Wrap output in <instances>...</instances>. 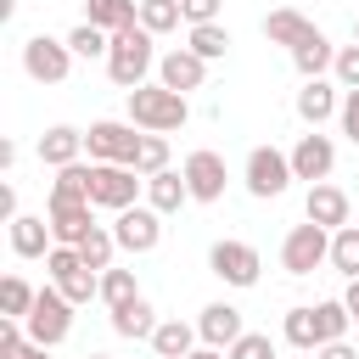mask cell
<instances>
[{
	"label": "cell",
	"mask_w": 359,
	"mask_h": 359,
	"mask_svg": "<svg viewBox=\"0 0 359 359\" xmlns=\"http://www.w3.org/2000/svg\"><path fill=\"white\" fill-rule=\"evenodd\" d=\"M135 297H140L135 269H101V303H107V309H123V303H135Z\"/></svg>",
	"instance_id": "35"
},
{
	"label": "cell",
	"mask_w": 359,
	"mask_h": 359,
	"mask_svg": "<svg viewBox=\"0 0 359 359\" xmlns=\"http://www.w3.org/2000/svg\"><path fill=\"white\" fill-rule=\"evenodd\" d=\"M112 236H118V252H135V258H140V252H151V247L163 241V213L135 202V208H123V213L112 219Z\"/></svg>",
	"instance_id": "11"
},
{
	"label": "cell",
	"mask_w": 359,
	"mask_h": 359,
	"mask_svg": "<svg viewBox=\"0 0 359 359\" xmlns=\"http://www.w3.org/2000/svg\"><path fill=\"white\" fill-rule=\"evenodd\" d=\"M185 50H196L202 62H219L224 50H230V28L224 22H202V28H191V45Z\"/></svg>",
	"instance_id": "33"
},
{
	"label": "cell",
	"mask_w": 359,
	"mask_h": 359,
	"mask_svg": "<svg viewBox=\"0 0 359 359\" xmlns=\"http://www.w3.org/2000/svg\"><path fill=\"white\" fill-rule=\"evenodd\" d=\"M185 202H191V185H185V174L163 168V174H151V180H146V208H157L163 219H168V213H180Z\"/></svg>",
	"instance_id": "22"
},
{
	"label": "cell",
	"mask_w": 359,
	"mask_h": 359,
	"mask_svg": "<svg viewBox=\"0 0 359 359\" xmlns=\"http://www.w3.org/2000/svg\"><path fill=\"white\" fill-rule=\"evenodd\" d=\"M280 331H286V342H292V348H303V353H309V348H320L314 303H303V309H286V325H280Z\"/></svg>",
	"instance_id": "30"
},
{
	"label": "cell",
	"mask_w": 359,
	"mask_h": 359,
	"mask_svg": "<svg viewBox=\"0 0 359 359\" xmlns=\"http://www.w3.org/2000/svg\"><path fill=\"white\" fill-rule=\"evenodd\" d=\"M45 275H50V286H56L73 309H79V303H90V297H101V275L79 258V247H50Z\"/></svg>",
	"instance_id": "4"
},
{
	"label": "cell",
	"mask_w": 359,
	"mask_h": 359,
	"mask_svg": "<svg viewBox=\"0 0 359 359\" xmlns=\"http://www.w3.org/2000/svg\"><path fill=\"white\" fill-rule=\"evenodd\" d=\"M140 191H146V180L135 168H123V163H90V202L95 208L123 213V208H135Z\"/></svg>",
	"instance_id": "7"
},
{
	"label": "cell",
	"mask_w": 359,
	"mask_h": 359,
	"mask_svg": "<svg viewBox=\"0 0 359 359\" xmlns=\"http://www.w3.org/2000/svg\"><path fill=\"white\" fill-rule=\"evenodd\" d=\"M348 213H353V202H348V191H337V185H309V202H303V219H314L320 230H342L348 224Z\"/></svg>",
	"instance_id": "18"
},
{
	"label": "cell",
	"mask_w": 359,
	"mask_h": 359,
	"mask_svg": "<svg viewBox=\"0 0 359 359\" xmlns=\"http://www.w3.org/2000/svg\"><path fill=\"white\" fill-rule=\"evenodd\" d=\"M331 269H342L348 280H359V224H342L331 236Z\"/></svg>",
	"instance_id": "32"
},
{
	"label": "cell",
	"mask_w": 359,
	"mask_h": 359,
	"mask_svg": "<svg viewBox=\"0 0 359 359\" xmlns=\"http://www.w3.org/2000/svg\"><path fill=\"white\" fill-rule=\"evenodd\" d=\"M219 6H224V0H180V11H185V22H191V28L219 22Z\"/></svg>",
	"instance_id": "40"
},
{
	"label": "cell",
	"mask_w": 359,
	"mask_h": 359,
	"mask_svg": "<svg viewBox=\"0 0 359 359\" xmlns=\"http://www.w3.org/2000/svg\"><path fill=\"white\" fill-rule=\"evenodd\" d=\"M264 39H269V45H286V50H303V45H314V39H320V28H314L303 11L280 6V11H269V17H264Z\"/></svg>",
	"instance_id": "17"
},
{
	"label": "cell",
	"mask_w": 359,
	"mask_h": 359,
	"mask_svg": "<svg viewBox=\"0 0 359 359\" xmlns=\"http://www.w3.org/2000/svg\"><path fill=\"white\" fill-rule=\"evenodd\" d=\"M353 45H359V17H353Z\"/></svg>",
	"instance_id": "46"
},
{
	"label": "cell",
	"mask_w": 359,
	"mask_h": 359,
	"mask_svg": "<svg viewBox=\"0 0 359 359\" xmlns=\"http://www.w3.org/2000/svg\"><path fill=\"white\" fill-rule=\"evenodd\" d=\"M163 320H157V309L146 303V297H135V303H123V309H112V331L118 337H129V342H151V331H157Z\"/></svg>",
	"instance_id": "23"
},
{
	"label": "cell",
	"mask_w": 359,
	"mask_h": 359,
	"mask_svg": "<svg viewBox=\"0 0 359 359\" xmlns=\"http://www.w3.org/2000/svg\"><path fill=\"white\" fill-rule=\"evenodd\" d=\"M185 359H224V348H191Z\"/></svg>",
	"instance_id": "45"
},
{
	"label": "cell",
	"mask_w": 359,
	"mask_h": 359,
	"mask_svg": "<svg viewBox=\"0 0 359 359\" xmlns=\"http://www.w3.org/2000/svg\"><path fill=\"white\" fill-rule=\"evenodd\" d=\"M185 118H191L185 95H174V90H163V84L129 90V123H135V129H146V135H174V129H185Z\"/></svg>",
	"instance_id": "2"
},
{
	"label": "cell",
	"mask_w": 359,
	"mask_h": 359,
	"mask_svg": "<svg viewBox=\"0 0 359 359\" xmlns=\"http://www.w3.org/2000/svg\"><path fill=\"white\" fill-rule=\"evenodd\" d=\"M196 337H202V348H230V342H241V337H247L241 309H236V303H208V309L196 314Z\"/></svg>",
	"instance_id": "15"
},
{
	"label": "cell",
	"mask_w": 359,
	"mask_h": 359,
	"mask_svg": "<svg viewBox=\"0 0 359 359\" xmlns=\"http://www.w3.org/2000/svg\"><path fill=\"white\" fill-rule=\"evenodd\" d=\"M224 359H275V342H269L264 331H247L241 342H230V348H224Z\"/></svg>",
	"instance_id": "39"
},
{
	"label": "cell",
	"mask_w": 359,
	"mask_h": 359,
	"mask_svg": "<svg viewBox=\"0 0 359 359\" xmlns=\"http://www.w3.org/2000/svg\"><path fill=\"white\" fill-rule=\"evenodd\" d=\"M140 135H146V129H135V123L95 118V123L84 129V151H90V163H123V168H135V157H140Z\"/></svg>",
	"instance_id": "3"
},
{
	"label": "cell",
	"mask_w": 359,
	"mask_h": 359,
	"mask_svg": "<svg viewBox=\"0 0 359 359\" xmlns=\"http://www.w3.org/2000/svg\"><path fill=\"white\" fill-rule=\"evenodd\" d=\"M84 22H95L101 34H123V28L140 22V0H90Z\"/></svg>",
	"instance_id": "24"
},
{
	"label": "cell",
	"mask_w": 359,
	"mask_h": 359,
	"mask_svg": "<svg viewBox=\"0 0 359 359\" xmlns=\"http://www.w3.org/2000/svg\"><path fill=\"white\" fill-rule=\"evenodd\" d=\"M314 325H320V348H325V342H342L353 331V314L342 297H325V303H314Z\"/></svg>",
	"instance_id": "26"
},
{
	"label": "cell",
	"mask_w": 359,
	"mask_h": 359,
	"mask_svg": "<svg viewBox=\"0 0 359 359\" xmlns=\"http://www.w3.org/2000/svg\"><path fill=\"white\" fill-rule=\"evenodd\" d=\"M45 219H50V236H56V247H84V236L95 230V219H90V202H45Z\"/></svg>",
	"instance_id": "16"
},
{
	"label": "cell",
	"mask_w": 359,
	"mask_h": 359,
	"mask_svg": "<svg viewBox=\"0 0 359 359\" xmlns=\"http://www.w3.org/2000/svg\"><path fill=\"white\" fill-rule=\"evenodd\" d=\"M67 50L84 56V62H90V56H107V50H112V34H101L95 22H79V28L67 34Z\"/></svg>",
	"instance_id": "36"
},
{
	"label": "cell",
	"mask_w": 359,
	"mask_h": 359,
	"mask_svg": "<svg viewBox=\"0 0 359 359\" xmlns=\"http://www.w3.org/2000/svg\"><path fill=\"white\" fill-rule=\"evenodd\" d=\"M196 342H202V337H196V325H185V320H163V325L151 331V353H157V359H185Z\"/></svg>",
	"instance_id": "25"
},
{
	"label": "cell",
	"mask_w": 359,
	"mask_h": 359,
	"mask_svg": "<svg viewBox=\"0 0 359 359\" xmlns=\"http://www.w3.org/2000/svg\"><path fill=\"white\" fill-rule=\"evenodd\" d=\"M67 67H73L67 39H50V34L22 39V73H28L34 84H62V79H67Z\"/></svg>",
	"instance_id": "9"
},
{
	"label": "cell",
	"mask_w": 359,
	"mask_h": 359,
	"mask_svg": "<svg viewBox=\"0 0 359 359\" xmlns=\"http://www.w3.org/2000/svg\"><path fill=\"white\" fill-rule=\"evenodd\" d=\"M342 303H348V314H353V331H359V280H348V292H342Z\"/></svg>",
	"instance_id": "44"
},
{
	"label": "cell",
	"mask_w": 359,
	"mask_h": 359,
	"mask_svg": "<svg viewBox=\"0 0 359 359\" xmlns=\"http://www.w3.org/2000/svg\"><path fill=\"white\" fill-rule=\"evenodd\" d=\"M180 17H185V11H180V0H140V28H146L151 39H157V34H174V28H180Z\"/></svg>",
	"instance_id": "31"
},
{
	"label": "cell",
	"mask_w": 359,
	"mask_h": 359,
	"mask_svg": "<svg viewBox=\"0 0 359 359\" xmlns=\"http://www.w3.org/2000/svg\"><path fill=\"white\" fill-rule=\"evenodd\" d=\"M22 331H28V342H39V348L67 342V331H73V303L45 280L39 297H34V309H28V320H22Z\"/></svg>",
	"instance_id": "5"
},
{
	"label": "cell",
	"mask_w": 359,
	"mask_h": 359,
	"mask_svg": "<svg viewBox=\"0 0 359 359\" xmlns=\"http://www.w3.org/2000/svg\"><path fill=\"white\" fill-rule=\"evenodd\" d=\"M331 168H337V146H331V135L309 129V135L292 146V174H297V180H309V185H325V180H331Z\"/></svg>",
	"instance_id": "13"
},
{
	"label": "cell",
	"mask_w": 359,
	"mask_h": 359,
	"mask_svg": "<svg viewBox=\"0 0 359 359\" xmlns=\"http://www.w3.org/2000/svg\"><path fill=\"white\" fill-rule=\"evenodd\" d=\"M34 297H39V292H34L22 275H6V280H0V320H28Z\"/></svg>",
	"instance_id": "29"
},
{
	"label": "cell",
	"mask_w": 359,
	"mask_h": 359,
	"mask_svg": "<svg viewBox=\"0 0 359 359\" xmlns=\"http://www.w3.org/2000/svg\"><path fill=\"white\" fill-rule=\"evenodd\" d=\"M0 213H6V224L17 219V185H0Z\"/></svg>",
	"instance_id": "43"
},
{
	"label": "cell",
	"mask_w": 359,
	"mask_h": 359,
	"mask_svg": "<svg viewBox=\"0 0 359 359\" xmlns=\"http://www.w3.org/2000/svg\"><path fill=\"white\" fill-rule=\"evenodd\" d=\"M314 359H359V348L342 337V342H325V348H314Z\"/></svg>",
	"instance_id": "42"
},
{
	"label": "cell",
	"mask_w": 359,
	"mask_h": 359,
	"mask_svg": "<svg viewBox=\"0 0 359 359\" xmlns=\"http://www.w3.org/2000/svg\"><path fill=\"white\" fill-rule=\"evenodd\" d=\"M168 168V135H140V157H135V174L151 180Z\"/></svg>",
	"instance_id": "37"
},
{
	"label": "cell",
	"mask_w": 359,
	"mask_h": 359,
	"mask_svg": "<svg viewBox=\"0 0 359 359\" xmlns=\"http://www.w3.org/2000/svg\"><path fill=\"white\" fill-rule=\"evenodd\" d=\"M112 252H118V236H112L107 224H95V230L84 236V247H79V258H84L95 275H101V269H112Z\"/></svg>",
	"instance_id": "34"
},
{
	"label": "cell",
	"mask_w": 359,
	"mask_h": 359,
	"mask_svg": "<svg viewBox=\"0 0 359 359\" xmlns=\"http://www.w3.org/2000/svg\"><path fill=\"white\" fill-rule=\"evenodd\" d=\"M320 264H331V230H320L314 219L292 224L286 241H280V269L286 275H314Z\"/></svg>",
	"instance_id": "6"
},
{
	"label": "cell",
	"mask_w": 359,
	"mask_h": 359,
	"mask_svg": "<svg viewBox=\"0 0 359 359\" xmlns=\"http://www.w3.org/2000/svg\"><path fill=\"white\" fill-rule=\"evenodd\" d=\"M208 269L224 280V286H258V269H264V258H258V247H247V241H213V252H208Z\"/></svg>",
	"instance_id": "10"
},
{
	"label": "cell",
	"mask_w": 359,
	"mask_h": 359,
	"mask_svg": "<svg viewBox=\"0 0 359 359\" xmlns=\"http://www.w3.org/2000/svg\"><path fill=\"white\" fill-rule=\"evenodd\" d=\"M180 174H185V185H191V202H219V196H224V185H230L224 157H219V151H208V146H202V151H191Z\"/></svg>",
	"instance_id": "12"
},
{
	"label": "cell",
	"mask_w": 359,
	"mask_h": 359,
	"mask_svg": "<svg viewBox=\"0 0 359 359\" xmlns=\"http://www.w3.org/2000/svg\"><path fill=\"white\" fill-rule=\"evenodd\" d=\"M247 191L258 196V202H269V196H280L297 174H292V151H275V146H252L247 151Z\"/></svg>",
	"instance_id": "8"
},
{
	"label": "cell",
	"mask_w": 359,
	"mask_h": 359,
	"mask_svg": "<svg viewBox=\"0 0 359 359\" xmlns=\"http://www.w3.org/2000/svg\"><path fill=\"white\" fill-rule=\"evenodd\" d=\"M342 112V101H337V84L331 79H309L303 90H297V118L309 123V129H320L325 118H337Z\"/></svg>",
	"instance_id": "20"
},
{
	"label": "cell",
	"mask_w": 359,
	"mask_h": 359,
	"mask_svg": "<svg viewBox=\"0 0 359 359\" xmlns=\"http://www.w3.org/2000/svg\"><path fill=\"white\" fill-rule=\"evenodd\" d=\"M50 202H90V163L56 168V180H50ZM90 208H95V202H90Z\"/></svg>",
	"instance_id": "28"
},
{
	"label": "cell",
	"mask_w": 359,
	"mask_h": 359,
	"mask_svg": "<svg viewBox=\"0 0 359 359\" xmlns=\"http://www.w3.org/2000/svg\"><path fill=\"white\" fill-rule=\"evenodd\" d=\"M56 236H50V219L45 213H17L11 219V252L17 258H50Z\"/></svg>",
	"instance_id": "19"
},
{
	"label": "cell",
	"mask_w": 359,
	"mask_h": 359,
	"mask_svg": "<svg viewBox=\"0 0 359 359\" xmlns=\"http://www.w3.org/2000/svg\"><path fill=\"white\" fill-rule=\"evenodd\" d=\"M90 359H112V353H90Z\"/></svg>",
	"instance_id": "47"
},
{
	"label": "cell",
	"mask_w": 359,
	"mask_h": 359,
	"mask_svg": "<svg viewBox=\"0 0 359 359\" xmlns=\"http://www.w3.org/2000/svg\"><path fill=\"white\" fill-rule=\"evenodd\" d=\"M331 79L342 90H359V45H337V62H331Z\"/></svg>",
	"instance_id": "38"
},
{
	"label": "cell",
	"mask_w": 359,
	"mask_h": 359,
	"mask_svg": "<svg viewBox=\"0 0 359 359\" xmlns=\"http://www.w3.org/2000/svg\"><path fill=\"white\" fill-rule=\"evenodd\" d=\"M202 79H208V62L196 56V50H168L163 62H157V84L163 90H174V95H191V90H202Z\"/></svg>",
	"instance_id": "14"
},
{
	"label": "cell",
	"mask_w": 359,
	"mask_h": 359,
	"mask_svg": "<svg viewBox=\"0 0 359 359\" xmlns=\"http://www.w3.org/2000/svg\"><path fill=\"white\" fill-rule=\"evenodd\" d=\"M79 151H84V135H79L73 123H50V129L39 135V163H45V168H73Z\"/></svg>",
	"instance_id": "21"
},
{
	"label": "cell",
	"mask_w": 359,
	"mask_h": 359,
	"mask_svg": "<svg viewBox=\"0 0 359 359\" xmlns=\"http://www.w3.org/2000/svg\"><path fill=\"white\" fill-rule=\"evenodd\" d=\"M337 123H342V135L359 146V90H342V112H337Z\"/></svg>",
	"instance_id": "41"
},
{
	"label": "cell",
	"mask_w": 359,
	"mask_h": 359,
	"mask_svg": "<svg viewBox=\"0 0 359 359\" xmlns=\"http://www.w3.org/2000/svg\"><path fill=\"white\" fill-rule=\"evenodd\" d=\"M331 62H337V45H331L325 34H320L314 45H303V50H292V67L303 73V84H309V79H325V73H331Z\"/></svg>",
	"instance_id": "27"
},
{
	"label": "cell",
	"mask_w": 359,
	"mask_h": 359,
	"mask_svg": "<svg viewBox=\"0 0 359 359\" xmlns=\"http://www.w3.org/2000/svg\"><path fill=\"white\" fill-rule=\"evenodd\" d=\"M163 56L151 50V34L135 22V28H123V34H112V50H107V73H112V84L118 90H140L146 84V73L157 67Z\"/></svg>",
	"instance_id": "1"
}]
</instances>
